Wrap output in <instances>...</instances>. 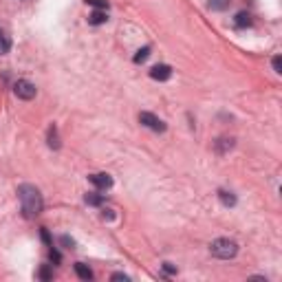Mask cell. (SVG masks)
<instances>
[{
  "instance_id": "52a82bcc",
  "label": "cell",
  "mask_w": 282,
  "mask_h": 282,
  "mask_svg": "<svg viewBox=\"0 0 282 282\" xmlns=\"http://www.w3.org/2000/svg\"><path fill=\"white\" fill-rule=\"evenodd\" d=\"M106 20H108V13H106V9H95L89 16V24H95L97 26V24H104Z\"/></svg>"
},
{
  "instance_id": "4fadbf2b",
  "label": "cell",
  "mask_w": 282,
  "mask_h": 282,
  "mask_svg": "<svg viewBox=\"0 0 282 282\" xmlns=\"http://www.w3.org/2000/svg\"><path fill=\"white\" fill-rule=\"evenodd\" d=\"M75 273H77V276L82 278V280H93V271H91L86 265H82V263L75 265Z\"/></svg>"
},
{
  "instance_id": "9a60e30c",
  "label": "cell",
  "mask_w": 282,
  "mask_h": 282,
  "mask_svg": "<svg viewBox=\"0 0 282 282\" xmlns=\"http://www.w3.org/2000/svg\"><path fill=\"white\" fill-rule=\"evenodd\" d=\"M230 7V0H210V9L212 11H225Z\"/></svg>"
},
{
  "instance_id": "277c9868",
  "label": "cell",
  "mask_w": 282,
  "mask_h": 282,
  "mask_svg": "<svg viewBox=\"0 0 282 282\" xmlns=\"http://www.w3.org/2000/svg\"><path fill=\"white\" fill-rule=\"evenodd\" d=\"M139 122L141 126H146V128H150L154 132H165V122L163 119H159L157 115H152V112H139Z\"/></svg>"
},
{
  "instance_id": "e0dca14e",
  "label": "cell",
  "mask_w": 282,
  "mask_h": 282,
  "mask_svg": "<svg viewBox=\"0 0 282 282\" xmlns=\"http://www.w3.org/2000/svg\"><path fill=\"white\" fill-rule=\"evenodd\" d=\"M91 7H95V9H108V3L106 0H86Z\"/></svg>"
},
{
  "instance_id": "5bb4252c",
  "label": "cell",
  "mask_w": 282,
  "mask_h": 282,
  "mask_svg": "<svg viewBox=\"0 0 282 282\" xmlns=\"http://www.w3.org/2000/svg\"><path fill=\"white\" fill-rule=\"evenodd\" d=\"M84 201H86V203H89V205H102L104 203V196H102V194H97V192H89V194H86V196H84Z\"/></svg>"
},
{
  "instance_id": "7c38bea8",
  "label": "cell",
  "mask_w": 282,
  "mask_h": 282,
  "mask_svg": "<svg viewBox=\"0 0 282 282\" xmlns=\"http://www.w3.org/2000/svg\"><path fill=\"white\" fill-rule=\"evenodd\" d=\"M218 199H220V203H223L225 207H234V205H236V196H234L232 192L220 190V192H218Z\"/></svg>"
},
{
  "instance_id": "5b68a950",
  "label": "cell",
  "mask_w": 282,
  "mask_h": 282,
  "mask_svg": "<svg viewBox=\"0 0 282 282\" xmlns=\"http://www.w3.org/2000/svg\"><path fill=\"white\" fill-rule=\"evenodd\" d=\"M89 181L97 187V190H110V187H112V177H110V174H106V172L91 174Z\"/></svg>"
},
{
  "instance_id": "7a4b0ae2",
  "label": "cell",
  "mask_w": 282,
  "mask_h": 282,
  "mask_svg": "<svg viewBox=\"0 0 282 282\" xmlns=\"http://www.w3.org/2000/svg\"><path fill=\"white\" fill-rule=\"evenodd\" d=\"M210 251H212V256H216L220 260H230L238 253V245L230 238H216L210 245Z\"/></svg>"
},
{
  "instance_id": "9c48e42d",
  "label": "cell",
  "mask_w": 282,
  "mask_h": 282,
  "mask_svg": "<svg viewBox=\"0 0 282 282\" xmlns=\"http://www.w3.org/2000/svg\"><path fill=\"white\" fill-rule=\"evenodd\" d=\"M46 139H49V141H46L49 148L58 150V148H60V137H58V128H55V126H51V128H49V132H46Z\"/></svg>"
},
{
  "instance_id": "8fae6325",
  "label": "cell",
  "mask_w": 282,
  "mask_h": 282,
  "mask_svg": "<svg viewBox=\"0 0 282 282\" xmlns=\"http://www.w3.org/2000/svg\"><path fill=\"white\" fill-rule=\"evenodd\" d=\"M9 49H11V38L7 36V31L0 29V55L9 53Z\"/></svg>"
},
{
  "instance_id": "6da1fadb",
  "label": "cell",
  "mask_w": 282,
  "mask_h": 282,
  "mask_svg": "<svg viewBox=\"0 0 282 282\" xmlns=\"http://www.w3.org/2000/svg\"><path fill=\"white\" fill-rule=\"evenodd\" d=\"M18 199H20V207H22V214L26 218H36L42 214L44 210V199L40 190L31 183H22L18 187Z\"/></svg>"
},
{
  "instance_id": "d6986e66",
  "label": "cell",
  "mask_w": 282,
  "mask_h": 282,
  "mask_svg": "<svg viewBox=\"0 0 282 282\" xmlns=\"http://www.w3.org/2000/svg\"><path fill=\"white\" fill-rule=\"evenodd\" d=\"M60 243H62L64 247H71V249H73V247H75V240H73V238H69V236H62V238H60Z\"/></svg>"
},
{
  "instance_id": "ffe728a7",
  "label": "cell",
  "mask_w": 282,
  "mask_h": 282,
  "mask_svg": "<svg viewBox=\"0 0 282 282\" xmlns=\"http://www.w3.org/2000/svg\"><path fill=\"white\" fill-rule=\"evenodd\" d=\"M163 271L167 273V276H172V273H177V269H174V267H172L170 263H163Z\"/></svg>"
},
{
  "instance_id": "ac0fdd59",
  "label": "cell",
  "mask_w": 282,
  "mask_h": 282,
  "mask_svg": "<svg viewBox=\"0 0 282 282\" xmlns=\"http://www.w3.org/2000/svg\"><path fill=\"white\" fill-rule=\"evenodd\" d=\"M271 64H273V71H276L278 75H280V73H282V58H280V55H276V58L271 60Z\"/></svg>"
},
{
  "instance_id": "ba28073f",
  "label": "cell",
  "mask_w": 282,
  "mask_h": 282,
  "mask_svg": "<svg viewBox=\"0 0 282 282\" xmlns=\"http://www.w3.org/2000/svg\"><path fill=\"white\" fill-rule=\"evenodd\" d=\"M234 24L238 26V29H245V26H251V16L247 11H240L236 13V18H234Z\"/></svg>"
},
{
  "instance_id": "8992f818",
  "label": "cell",
  "mask_w": 282,
  "mask_h": 282,
  "mask_svg": "<svg viewBox=\"0 0 282 282\" xmlns=\"http://www.w3.org/2000/svg\"><path fill=\"white\" fill-rule=\"evenodd\" d=\"M150 77L157 79V82H167V79L172 77V66L167 64H157L150 69Z\"/></svg>"
},
{
  "instance_id": "cb8c5ba5",
  "label": "cell",
  "mask_w": 282,
  "mask_h": 282,
  "mask_svg": "<svg viewBox=\"0 0 282 282\" xmlns=\"http://www.w3.org/2000/svg\"><path fill=\"white\" fill-rule=\"evenodd\" d=\"M42 238H44V243H51V238H49V232L42 230Z\"/></svg>"
},
{
  "instance_id": "7402d4cb",
  "label": "cell",
  "mask_w": 282,
  "mask_h": 282,
  "mask_svg": "<svg viewBox=\"0 0 282 282\" xmlns=\"http://www.w3.org/2000/svg\"><path fill=\"white\" fill-rule=\"evenodd\" d=\"M112 280H124V282H128V276H124V273H112Z\"/></svg>"
},
{
  "instance_id": "603a6c76",
  "label": "cell",
  "mask_w": 282,
  "mask_h": 282,
  "mask_svg": "<svg viewBox=\"0 0 282 282\" xmlns=\"http://www.w3.org/2000/svg\"><path fill=\"white\" fill-rule=\"evenodd\" d=\"M51 260H53V263H60V253L55 249H51Z\"/></svg>"
},
{
  "instance_id": "30bf717a",
  "label": "cell",
  "mask_w": 282,
  "mask_h": 282,
  "mask_svg": "<svg viewBox=\"0 0 282 282\" xmlns=\"http://www.w3.org/2000/svg\"><path fill=\"white\" fill-rule=\"evenodd\" d=\"M232 148H234V139H232V137H230V139H227V137H220V139L216 141V152H220V154L227 152V150H232Z\"/></svg>"
},
{
  "instance_id": "3957f363",
  "label": "cell",
  "mask_w": 282,
  "mask_h": 282,
  "mask_svg": "<svg viewBox=\"0 0 282 282\" xmlns=\"http://www.w3.org/2000/svg\"><path fill=\"white\" fill-rule=\"evenodd\" d=\"M13 93H16L18 99L29 102V99H33V97L38 95V89H36V84L29 82V79H18V82L13 84Z\"/></svg>"
},
{
  "instance_id": "2e32d148",
  "label": "cell",
  "mask_w": 282,
  "mask_h": 282,
  "mask_svg": "<svg viewBox=\"0 0 282 282\" xmlns=\"http://www.w3.org/2000/svg\"><path fill=\"white\" fill-rule=\"evenodd\" d=\"M148 55H150V46H144V49H139L137 51V55H135V62L141 64V62H146Z\"/></svg>"
},
{
  "instance_id": "44dd1931",
  "label": "cell",
  "mask_w": 282,
  "mask_h": 282,
  "mask_svg": "<svg viewBox=\"0 0 282 282\" xmlns=\"http://www.w3.org/2000/svg\"><path fill=\"white\" fill-rule=\"evenodd\" d=\"M40 278H42V280H51V271H49V269H46V267H44V269L40 271Z\"/></svg>"
}]
</instances>
